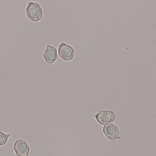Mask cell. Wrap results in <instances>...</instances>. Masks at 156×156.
Listing matches in <instances>:
<instances>
[{"label":"cell","mask_w":156,"mask_h":156,"mask_svg":"<svg viewBox=\"0 0 156 156\" xmlns=\"http://www.w3.org/2000/svg\"><path fill=\"white\" fill-rule=\"evenodd\" d=\"M95 118L100 124L105 125L115 120V114L111 111H101L95 115Z\"/></svg>","instance_id":"obj_2"},{"label":"cell","mask_w":156,"mask_h":156,"mask_svg":"<svg viewBox=\"0 0 156 156\" xmlns=\"http://www.w3.org/2000/svg\"><path fill=\"white\" fill-rule=\"evenodd\" d=\"M58 51L60 57L66 61L71 60L74 57L75 54L74 49L67 44L65 43L60 44Z\"/></svg>","instance_id":"obj_3"},{"label":"cell","mask_w":156,"mask_h":156,"mask_svg":"<svg viewBox=\"0 0 156 156\" xmlns=\"http://www.w3.org/2000/svg\"><path fill=\"white\" fill-rule=\"evenodd\" d=\"M27 15L30 20L34 22H37L42 18L43 10L39 4L35 2H31L28 4L26 8Z\"/></svg>","instance_id":"obj_1"},{"label":"cell","mask_w":156,"mask_h":156,"mask_svg":"<svg viewBox=\"0 0 156 156\" xmlns=\"http://www.w3.org/2000/svg\"><path fill=\"white\" fill-rule=\"evenodd\" d=\"M14 149L17 156H28L29 154V146L23 140H16L14 145Z\"/></svg>","instance_id":"obj_5"},{"label":"cell","mask_w":156,"mask_h":156,"mask_svg":"<svg viewBox=\"0 0 156 156\" xmlns=\"http://www.w3.org/2000/svg\"><path fill=\"white\" fill-rule=\"evenodd\" d=\"M10 134H5L0 132V146L4 145L7 142L8 137H10Z\"/></svg>","instance_id":"obj_7"},{"label":"cell","mask_w":156,"mask_h":156,"mask_svg":"<svg viewBox=\"0 0 156 156\" xmlns=\"http://www.w3.org/2000/svg\"><path fill=\"white\" fill-rule=\"evenodd\" d=\"M103 132L105 136L110 140H115V139H121L118 127L112 124L105 125L103 129Z\"/></svg>","instance_id":"obj_4"},{"label":"cell","mask_w":156,"mask_h":156,"mask_svg":"<svg viewBox=\"0 0 156 156\" xmlns=\"http://www.w3.org/2000/svg\"><path fill=\"white\" fill-rule=\"evenodd\" d=\"M44 57L47 63L52 64L57 59V51L55 47L47 45V48L44 54Z\"/></svg>","instance_id":"obj_6"}]
</instances>
